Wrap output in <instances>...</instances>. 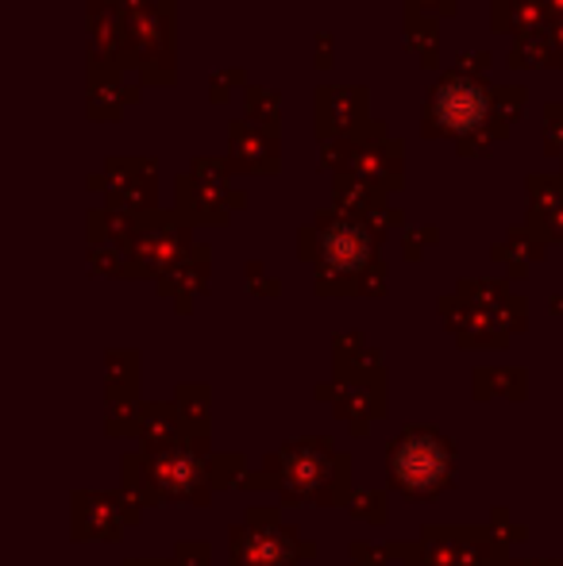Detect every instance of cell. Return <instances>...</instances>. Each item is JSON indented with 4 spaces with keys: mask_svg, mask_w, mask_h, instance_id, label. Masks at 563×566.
Here are the masks:
<instances>
[{
    "mask_svg": "<svg viewBox=\"0 0 563 566\" xmlns=\"http://www.w3.org/2000/svg\"><path fill=\"white\" fill-rule=\"evenodd\" d=\"M390 470L409 493H432L448 478V448L436 436H406L390 454Z\"/></svg>",
    "mask_w": 563,
    "mask_h": 566,
    "instance_id": "1",
    "label": "cell"
},
{
    "mask_svg": "<svg viewBox=\"0 0 563 566\" xmlns=\"http://www.w3.org/2000/svg\"><path fill=\"white\" fill-rule=\"evenodd\" d=\"M432 113H436V124L440 127L467 135L487 119V93H482L475 82H467V77H448V82L436 90Z\"/></svg>",
    "mask_w": 563,
    "mask_h": 566,
    "instance_id": "2",
    "label": "cell"
},
{
    "mask_svg": "<svg viewBox=\"0 0 563 566\" xmlns=\"http://www.w3.org/2000/svg\"><path fill=\"white\" fill-rule=\"evenodd\" d=\"M324 266L329 270H355L363 259H367V235H363L359 228H332L329 235H324Z\"/></svg>",
    "mask_w": 563,
    "mask_h": 566,
    "instance_id": "3",
    "label": "cell"
}]
</instances>
